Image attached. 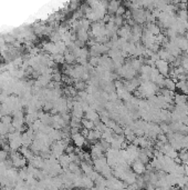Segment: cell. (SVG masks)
Masks as SVG:
<instances>
[{
	"label": "cell",
	"mask_w": 188,
	"mask_h": 190,
	"mask_svg": "<svg viewBox=\"0 0 188 190\" xmlns=\"http://www.w3.org/2000/svg\"><path fill=\"white\" fill-rule=\"evenodd\" d=\"M71 141L73 142V146L77 147V148H81L82 149L84 146H86V139L83 137L81 132L80 134H75L71 136Z\"/></svg>",
	"instance_id": "cell-3"
},
{
	"label": "cell",
	"mask_w": 188,
	"mask_h": 190,
	"mask_svg": "<svg viewBox=\"0 0 188 190\" xmlns=\"http://www.w3.org/2000/svg\"><path fill=\"white\" fill-rule=\"evenodd\" d=\"M185 175L188 177V166H185Z\"/></svg>",
	"instance_id": "cell-25"
},
{
	"label": "cell",
	"mask_w": 188,
	"mask_h": 190,
	"mask_svg": "<svg viewBox=\"0 0 188 190\" xmlns=\"http://www.w3.org/2000/svg\"><path fill=\"white\" fill-rule=\"evenodd\" d=\"M7 157H8V152L5 151L3 149H0V162L6 161L7 160Z\"/></svg>",
	"instance_id": "cell-22"
},
{
	"label": "cell",
	"mask_w": 188,
	"mask_h": 190,
	"mask_svg": "<svg viewBox=\"0 0 188 190\" xmlns=\"http://www.w3.org/2000/svg\"><path fill=\"white\" fill-rule=\"evenodd\" d=\"M94 187V181L88 176L82 175V189H92Z\"/></svg>",
	"instance_id": "cell-7"
},
{
	"label": "cell",
	"mask_w": 188,
	"mask_h": 190,
	"mask_svg": "<svg viewBox=\"0 0 188 190\" xmlns=\"http://www.w3.org/2000/svg\"><path fill=\"white\" fill-rule=\"evenodd\" d=\"M120 6H121V2H118V1H114V0L110 1L109 5H107V12H109V15H110V16L115 15L116 10L118 9V7Z\"/></svg>",
	"instance_id": "cell-9"
},
{
	"label": "cell",
	"mask_w": 188,
	"mask_h": 190,
	"mask_svg": "<svg viewBox=\"0 0 188 190\" xmlns=\"http://www.w3.org/2000/svg\"><path fill=\"white\" fill-rule=\"evenodd\" d=\"M86 140H88V141H96V140H95V136H94V130H90V131H88Z\"/></svg>",
	"instance_id": "cell-24"
},
{
	"label": "cell",
	"mask_w": 188,
	"mask_h": 190,
	"mask_svg": "<svg viewBox=\"0 0 188 190\" xmlns=\"http://www.w3.org/2000/svg\"><path fill=\"white\" fill-rule=\"evenodd\" d=\"M77 91H83V90H86V87H88V84L85 81H83V80H77V81H74V86H73Z\"/></svg>",
	"instance_id": "cell-13"
},
{
	"label": "cell",
	"mask_w": 188,
	"mask_h": 190,
	"mask_svg": "<svg viewBox=\"0 0 188 190\" xmlns=\"http://www.w3.org/2000/svg\"><path fill=\"white\" fill-rule=\"evenodd\" d=\"M164 88L169 90V91H174V90L176 89V84L174 82L173 79L167 77V78H165V81H164Z\"/></svg>",
	"instance_id": "cell-11"
},
{
	"label": "cell",
	"mask_w": 188,
	"mask_h": 190,
	"mask_svg": "<svg viewBox=\"0 0 188 190\" xmlns=\"http://www.w3.org/2000/svg\"><path fill=\"white\" fill-rule=\"evenodd\" d=\"M132 169L135 175H143L144 172H146V166L138 160H135L132 163Z\"/></svg>",
	"instance_id": "cell-4"
},
{
	"label": "cell",
	"mask_w": 188,
	"mask_h": 190,
	"mask_svg": "<svg viewBox=\"0 0 188 190\" xmlns=\"http://www.w3.org/2000/svg\"><path fill=\"white\" fill-rule=\"evenodd\" d=\"M10 160L12 162V167L16 169H22L26 168L28 165V160L22 156L19 151H11Z\"/></svg>",
	"instance_id": "cell-1"
},
{
	"label": "cell",
	"mask_w": 188,
	"mask_h": 190,
	"mask_svg": "<svg viewBox=\"0 0 188 190\" xmlns=\"http://www.w3.org/2000/svg\"><path fill=\"white\" fill-rule=\"evenodd\" d=\"M75 151V147L73 145H68L65 147V153L66 155H70V153H73Z\"/></svg>",
	"instance_id": "cell-23"
},
{
	"label": "cell",
	"mask_w": 188,
	"mask_h": 190,
	"mask_svg": "<svg viewBox=\"0 0 188 190\" xmlns=\"http://www.w3.org/2000/svg\"><path fill=\"white\" fill-rule=\"evenodd\" d=\"M126 7L124 6V5H122L121 4V6L118 7V9L116 10V13H115V16H121V17H123L124 15H125V12H126Z\"/></svg>",
	"instance_id": "cell-21"
},
{
	"label": "cell",
	"mask_w": 188,
	"mask_h": 190,
	"mask_svg": "<svg viewBox=\"0 0 188 190\" xmlns=\"http://www.w3.org/2000/svg\"><path fill=\"white\" fill-rule=\"evenodd\" d=\"M51 79H52V81H54V82H61V80H62V75L54 69V71H53L52 76H51Z\"/></svg>",
	"instance_id": "cell-20"
},
{
	"label": "cell",
	"mask_w": 188,
	"mask_h": 190,
	"mask_svg": "<svg viewBox=\"0 0 188 190\" xmlns=\"http://www.w3.org/2000/svg\"><path fill=\"white\" fill-rule=\"evenodd\" d=\"M155 68L158 70V72L164 76L165 78L168 77V73H169V70H171V63L168 61H165V60H157L155 62Z\"/></svg>",
	"instance_id": "cell-2"
},
{
	"label": "cell",
	"mask_w": 188,
	"mask_h": 190,
	"mask_svg": "<svg viewBox=\"0 0 188 190\" xmlns=\"http://www.w3.org/2000/svg\"><path fill=\"white\" fill-rule=\"evenodd\" d=\"M63 56H64V60H65V62L69 65V66H72V65L74 63V61H77L75 56H74L73 52L70 51L69 49H66V51L63 53Z\"/></svg>",
	"instance_id": "cell-10"
},
{
	"label": "cell",
	"mask_w": 188,
	"mask_h": 190,
	"mask_svg": "<svg viewBox=\"0 0 188 190\" xmlns=\"http://www.w3.org/2000/svg\"><path fill=\"white\" fill-rule=\"evenodd\" d=\"M80 168H81L82 173L83 175H85V176H90V175L94 171L93 166H92V165H88V162H85V161H81V163H80Z\"/></svg>",
	"instance_id": "cell-6"
},
{
	"label": "cell",
	"mask_w": 188,
	"mask_h": 190,
	"mask_svg": "<svg viewBox=\"0 0 188 190\" xmlns=\"http://www.w3.org/2000/svg\"><path fill=\"white\" fill-rule=\"evenodd\" d=\"M3 39H5L6 44L13 45V44H15V41H16V36H12L11 34H5V36H3Z\"/></svg>",
	"instance_id": "cell-17"
},
{
	"label": "cell",
	"mask_w": 188,
	"mask_h": 190,
	"mask_svg": "<svg viewBox=\"0 0 188 190\" xmlns=\"http://www.w3.org/2000/svg\"><path fill=\"white\" fill-rule=\"evenodd\" d=\"M85 118L91 120V121H93L94 123L101 121L100 120V113L97 111H95L94 109H92V108H90L88 111L85 112Z\"/></svg>",
	"instance_id": "cell-5"
},
{
	"label": "cell",
	"mask_w": 188,
	"mask_h": 190,
	"mask_svg": "<svg viewBox=\"0 0 188 190\" xmlns=\"http://www.w3.org/2000/svg\"><path fill=\"white\" fill-rule=\"evenodd\" d=\"M88 65H91L93 68H96L100 65V57H90Z\"/></svg>",
	"instance_id": "cell-19"
},
{
	"label": "cell",
	"mask_w": 188,
	"mask_h": 190,
	"mask_svg": "<svg viewBox=\"0 0 188 190\" xmlns=\"http://www.w3.org/2000/svg\"><path fill=\"white\" fill-rule=\"evenodd\" d=\"M114 25H115L117 28H121L123 25H125L124 18L121 17V16H115L114 17Z\"/></svg>",
	"instance_id": "cell-18"
},
{
	"label": "cell",
	"mask_w": 188,
	"mask_h": 190,
	"mask_svg": "<svg viewBox=\"0 0 188 190\" xmlns=\"http://www.w3.org/2000/svg\"><path fill=\"white\" fill-rule=\"evenodd\" d=\"M75 190H84V189H81V188H77Z\"/></svg>",
	"instance_id": "cell-26"
},
{
	"label": "cell",
	"mask_w": 188,
	"mask_h": 190,
	"mask_svg": "<svg viewBox=\"0 0 188 190\" xmlns=\"http://www.w3.org/2000/svg\"><path fill=\"white\" fill-rule=\"evenodd\" d=\"M0 122L6 125V126H11V125H12V117H11L10 115L2 116V117H1V120H0Z\"/></svg>",
	"instance_id": "cell-15"
},
{
	"label": "cell",
	"mask_w": 188,
	"mask_h": 190,
	"mask_svg": "<svg viewBox=\"0 0 188 190\" xmlns=\"http://www.w3.org/2000/svg\"><path fill=\"white\" fill-rule=\"evenodd\" d=\"M81 125H82L83 128L88 129V130H94V129H95V123H94L93 121H91V120L86 119V118H85V119L83 118Z\"/></svg>",
	"instance_id": "cell-12"
},
{
	"label": "cell",
	"mask_w": 188,
	"mask_h": 190,
	"mask_svg": "<svg viewBox=\"0 0 188 190\" xmlns=\"http://www.w3.org/2000/svg\"><path fill=\"white\" fill-rule=\"evenodd\" d=\"M177 18L180 21H188V10H178Z\"/></svg>",
	"instance_id": "cell-14"
},
{
	"label": "cell",
	"mask_w": 188,
	"mask_h": 190,
	"mask_svg": "<svg viewBox=\"0 0 188 190\" xmlns=\"http://www.w3.org/2000/svg\"><path fill=\"white\" fill-rule=\"evenodd\" d=\"M52 59L54 60V62L58 65V63H60V65H63L65 60H64V56L63 55H61V53H58V55H54V56H52Z\"/></svg>",
	"instance_id": "cell-16"
},
{
	"label": "cell",
	"mask_w": 188,
	"mask_h": 190,
	"mask_svg": "<svg viewBox=\"0 0 188 190\" xmlns=\"http://www.w3.org/2000/svg\"><path fill=\"white\" fill-rule=\"evenodd\" d=\"M77 39L82 41V42H88V39H90V34H88V31L86 30H83V29H79L77 31Z\"/></svg>",
	"instance_id": "cell-8"
}]
</instances>
